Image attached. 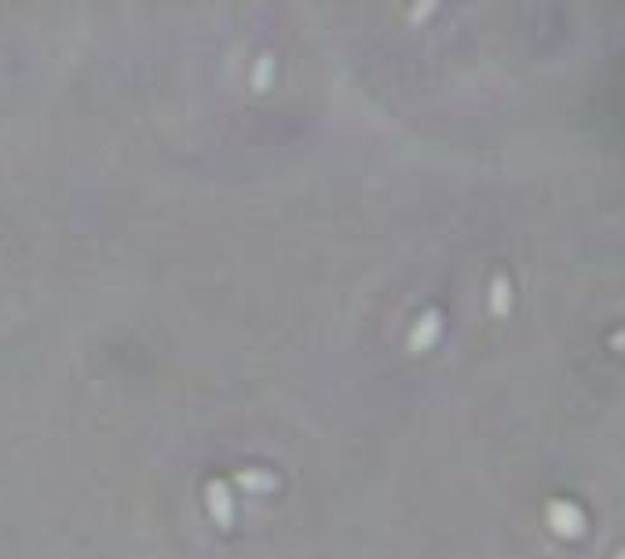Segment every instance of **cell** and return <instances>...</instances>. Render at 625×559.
I'll return each instance as SVG.
<instances>
[]
</instances>
